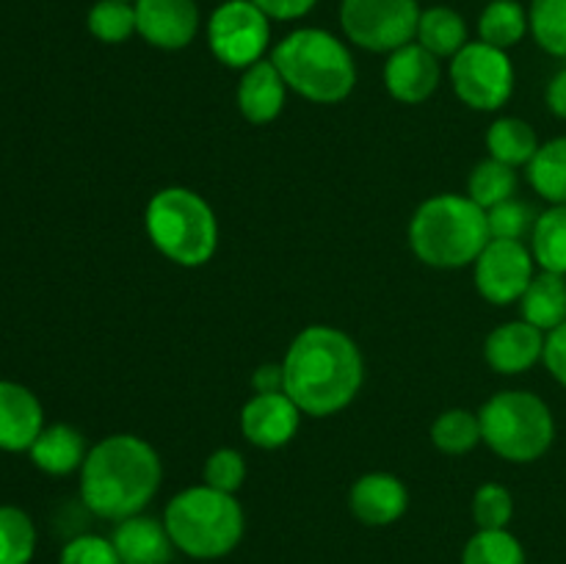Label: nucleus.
<instances>
[{
  "label": "nucleus",
  "mask_w": 566,
  "mask_h": 564,
  "mask_svg": "<svg viewBox=\"0 0 566 564\" xmlns=\"http://www.w3.org/2000/svg\"><path fill=\"white\" fill-rule=\"evenodd\" d=\"M144 221L158 252L186 269L205 265L219 247V221L213 208L191 188L171 186L155 194Z\"/></svg>",
  "instance_id": "6"
},
{
  "label": "nucleus",
  "mask_w": 566,
  "mask_h": 564,
  "mask_svg": "<svg viewBox=\"0 0 566 564\" xmlns=\"http://www.w3.org/2000/svg\"><path fill=\"white\" fill-rule=\"evenodd\" d=\"M409 492L401 479L390 473H368L352 487L348 506L365 525H390L407 512Z\"/></svg>",
  "instance_id": "17"
},
{
  "label": "nucleus",
  "mask_w": 566,
  "mask_h": 564,
  "mask_svg": "<svg viewBox=\"0 0 566 564\" xmlns=\"http://www.w3.org/2000/svg\"><path fill=\"white\" fill-rule=\"evenodd\" d=\"M285 393L313 418L340 412L363 387L365 365L357 343L335 326H307L285 354Z\"/></svg>",
  "instance_id": "1"
},
{
  "label": "nucleus",
  "mask_w": 566,
  "mask_h": 564,
  "mask_svg": "<svg viewBox=\"0 0 566 564\" xmlns=\"http://www.w3.org/2000/svg\"><path fill=\"white\" fill-rule=\"evenodd\" d=\"M481 440L509 462H536L556 437L551 407L536 393L503 390L481 407Z\"/></svg>",
  "instance_id": "7"
},
{
  "label": "nucleus",
  "mask_w": 566,
  "mask_h": 564,
  "mask_svg": "<svg viewBox=\"0 0 566 564\" xmlns=\"http://www.w3.org/2000/svg\"><path fill=\"white\" fill-rule=\"evenodd\" d=\"M127 3H136V0H127Z\"/></svg>",
  "instance_id": "41"
},
{
  "label": "nucleus",
  "mask_w": 566,
  "mask_h": 564,
  "mask_svg": "<svg viewBox=\"0 0 566 564\" xmlns=\"http://www.w3.org/2000/svg\"><path fill=\"white\" fill-rule=\"evenodd\" d=\"M164 468L158 451L136 435H114L86 453L81 468V498L103 520L142 514L158 492Z\"/></svg>",
  "instance_id": "2"
},
{
  "label": "nucleus",
  "mask_w": 566,
  "mask_h": 564,
  "mask_svg": "<svg viewBox=\"0 0 566 564\" xmlns=\"http://www.w3.org/2000/svg\"><path fill=\"white\" fill-rule=\"evenodd\" d=\"M468 191L475 205L490 210L517 194V171L495 158L481 160V164L473 169V175H470Z\"/></svg>",
  "instance_id": "27"
},
{
  "label": "nucleus",
  "mask_w": 566,
  "mask_h": 564,
  "mask_svg": "<svg viewBox=\"0 0 566 564\" xmlns=\"http://www.w3.org/2000/svg\"><path fill=\"white\" fill-rule=\"evenodd\" d=\"M528 33V14L517 0H492L479 17L481 42L509 50Z\"/></svg>",
  "instance_id": "26"
},
{
  "label": "nucleus",
  "mask_w": 566,
  "mask_h": 564,
  "mask_svg": "<svg viewBox=\"0 0 566 564\" xmlns=\"http://www.w3.org/2000/svg\"><path fill=\"white\" fill-rule=\"evenodd\" d=\"M28 451H31V462L50 476H66L83 468L88 453L81 431L66 424L44 426Z\"/></svg>",
  "instance_id": "20"
},
{
  "label": "nucleus",
  "mask_w": 566,
  "mask_h": 564,
  "mask_svg": "<svg viewBox=\"0 0 566 564\" xmlns=\"http://www.w3.org/2000/svg\"><path fill=\"white\" fill-rule=\"evenodd\" d=\"M199 31L197 0H136V33L160 50H182Z\"/></svg>",
  "instance_id": "12"
},
{
  "label": "nucleus",
  "mask_w": 566,
  "mask_h": 564,
  "mask_svg": "<svg viewBox=\"0 0 566 564\" xmlns=\"http://www.w3.org/2000/svg\"><path fill=\"white\" fill-rule=\"evenodd\" d=\"M545 341L547 335L539 326L528 324L525 318L509 321V324H501L497 330L490 332L484 357L497 374H523V370L534 368L545 357Z\"/></svg>",
  "instance_id": "15"
},
{
  "label": "nucleus",
  "mask_w": 566,
  "mask_h": 564,
  "mask_svg": "<svg viewBox=\"0 0 566 564\" xmlns=\"http://www.w3.org/2000/svg\"><path fill=\"white\" fill-rule=\"evenodd\" d=\"M302 409L296 407L285 390L282 393H254L241 409V431L252 446L282 448L298 431Z\"/></svg>",
  "instance_id": "13"
},
{
  "label": "nucleus",
  "mask_w": 566,
  "mask_h": 564,
  "mask_svg": "<svg viewBox=\"0 0 566 564\" xmlns=\"http://www.w3.org/2000/svg\"><path fill=\"white\" fill-rule=\"evenodd\" d=\"M481 420L470 409H448L431 426V442L446 453H468L479 446Z\"/></svg>",
  "instance_id": "30"
},
{
  "label": "nucleus",
  "mask_w": 566,
  "mask_h": 564,
  "mask_svg": "<svg viewBox=\"0 0 566 564\" xmlns=\"http://www.w3.org/2000/svg\"><path fill=\"white\" fill-rule=\"evenodd\" d=\"M531 254L542 271L566 276V205H553L551 210L536 216Z\"/></svg>",
  "instance_id": "24"
},
{
  "label": "nucleus",
  "mask_w": 566,
  "mask_h": 564,
  "mask_svg": "<svg viewBox=\"0 0 566 564\" xmlns=\"http://www.w3.org/2000/svg\"><path fill=\"white\" fill-rule=\"evenodd\" d=\"M94 39L105 44H119L136 33V3L127 0H97L86 17Z\"/></svg>",
  "instance_id": "29"
},
{
  "label": "nucleus",
  "mask_w": 566,
  "mask_h": 564,
  "mask_svg": "<svg viewBox=\"0 0 566 564\" xmlns=\"http://www.w3.org/2000/svg\"><path fill=\"white\" fill-rule=\"evenodd\" d=\"M418 0H343V33L370 53H392L415 42L420 22Z\"/></svg>",
  "instance_id": "8"
},
{
  "label": "nucleus",
  "mask_w": 566,
  "mask_h": 564,
  "mask_svg": "<svg viewBox=\"0 0 566 564\" xmlns=\"http://www.w3.org/2000/svg\"><path fill=\"white\" fill-rule=\"evenodd\" d=\"M534 254L523 241L490 238L475 260V288L492 304H512L523 299L534 280Z\"/></svg>",
  "instance_id": "11"
},
{
  "label": "nucleus",
  "mask_w": 566,
  "mask_h": 564,
  "mask_svg": "<svg viewBox=\"0 0 566 564\" xmlns=\"http://www.w3.org/2000/svg\"><path fill=\"white\" fill-rule=\"evenodd\" d=\"M536 213L531 205L520 202L517 197L506 199V202L495 205L486 210V227H490V238H506V241H523L528 232H534Z\"/></svg>",
  "instance_id": "33"
},
{
  "label": "nucleus",
  "mask_w": 566,
  "mask_h": 564,
  "mask_svg": "<svg viewBox=\"0 0 566 564\" xmlns=\"http://www.w3.org/2000/svg\"><path fill=\"white\" fill-rule=\"evenodd\" d=\"M282 81L313 103H340L357 83L352 53L335 33L324 28H298L287 33L271 53Z\"/></svg>",
  "instance_id": "4"
},
{
  "label": "nucleus",
  "mask_w": 566,
  "mask_h": 564,
  "mask_svg": "<svg viewBox=\"0 0 566 564\" xmlns=\"http://www.w3.org/2000/svg\"><path fill=\"white\" fill-rule=\"evenodd\" d=\"M440 59L418 42L392 50L385 64V86L401 103H423L440 86Z\"/></svg>",
  "instance_id": "14"
},
{
  "label": "nucleus",
  "mask_w": 566,
  "mask_h": 564,
  "mask_svg": "<svg viewBox=\"0 0 566 564\" xmlns=\"http://www.w3.org/2000/svg\"><path fill=\"white\" fill-rule=\"evenodd\" d=\"M243 479H247V462H243L235 448H219L205 462V484L213 487V490L235 495V490H241Z\"/></svg>",
  "instance_id": "35"
},
{
  "label": "nucleus",
  "mask_w": 566,
  "mask_h": 564,
  "mask_svg": "<svg viewBox=\"0 0 566 564\" xmlns=\"http://www.w3.org/2000/svg\"><path fill=\"white\" fill-rule=\"evenodd\" d=\"M514 514L512 492L501 484H484L475 490L473 518L479 531H501L506 529Z\"/></svg>",
  "instance_id": "34"
},
{
  "label": "nucleus",
  "mask_w": 566,
  "mask_h": 564,
  "mask_svg": "<svg viewBox=\"0 0 566 564\" xmlns=\"http://www.w3.org/2000/svg\"><path fill=\"white\" fill-rule=\"evenodd\" d=\"M285 88L287 83L282 81L280 70L271 59L243 70L241 86H238V108H241L243 119H249L252 125L274 122L285 105Z\"/></svg>",
  "instance_id": "19"
},
{
  "label": "nucleus",
  "mask_w": 566,
  "mask_h": 564,
  "mask_svg": "<svg viewBox=\"0 0 566 564\" xmlns=\"http://www.w3.org/2000/svg\"><path fill=\"white\" fill-rule=\"evenodd\" d=\"M111 542H114L122 564H169L171 547H175L166 523L147 518V514L119 520Z\"/></svg>",
  "instance_id": "18"
},
{
  "label": "nucleus",
  "mask_w": 566,
  "mask_h": 564,
  "mask_svg": "<svg viewBox=\"0 0 566 564\" xmlns=\"http://www.w3.org/2000/svg\"><path fill=\"white\" fill-rule=\"evenodd\" d=\"M545 100H547V108L553 111V116L566 119V66L562 72H556V75H553Z\"/></svg>",
  "instance_id": "40"
},
{
  "label": "nucleus",
  "mask_w": 566,
  "mask_h": 564,
  "mask_svg": "<svg viewBox=\"0 0 566 564\" xmlns=\"http://www.w3.org/2000/svg\"><path fill=\"white\" fill-rule=\"evenodd\" d=\"M271 20L252 0H227L210 14V53L232 70H249L269 50Z\"/></svg>",
  "instance_id": "10"
},
{
  "label": "nucleus",
  "mask_w": 566,
  "mask_h": 564,
  "mask_svg": "<svg viewBox=\"0 0 566 564\" xmlns=\"http://www.w3.org/2000/svg\"><path fill=\"white\" fill-rule=\"evenodd\" d=\"M486 243V210L459 194L426 199L409 221V247L431 269H462L475 263Z\"/></svg>",
  "instance_id": "3"
},
{
  "label": "nucleus",
  "mask_w": 566,
  "mask_h": 564,
  "mask_svg": "<svg viewBox=\"0 0 566 564\" xmlns=\"http://www.w3.org/2000/svg\"><path fill=\"white\" fill-rule=\"evenodd\" d=\"M254 393H282L285 390V370L282 365H260L252 376Z\"/></svg>",
  "instance_id": "39"
},
{
  "label": "nucleus",
  "mask_w": 566,
  "mask_h": 564,
  "mask_svg": "<svg viewBox=\"0 0 566 564\" xmlns=\"http://www.w3.org/2000/svg\"><path fill=\"white\" fill-rule=\"evenodd\" d=\"M166 531L177 551L191 558H221L243 536V509L230 492L213 487H188L164 512Z\"/></svg>",
  "instance_id": "5"
},
{
  "label": "nucleus",
  "mask_w": 566,
  "mask_h": 564,
  "mask_svg": "<svg viewBox=\"0 0 566 564\" xmlns=\"http://www.w3.org/2000/svg\"><path fill=\"white\" fill-rule=\"evenodd\" d=\"M252 3L260 6L269 20L291 22V20H298V17L310 14L318 0H252Z\"/></svg>",
  "instance_id": "38"
},
{
  "label": "nucleus",
  "mask_w": 566,
  "mask_h": 564,
  "mask_svg": "<svg viewBox=\"0 0 566 564\" xmlns=\"http://www.w3.org/2000/svg\"><path fill=\"white\" fill-rule=\"evenodd\" d=\"M457 97L473 111H497L514 92V66L506 50L486 42H468L451 61Z\"/></svg>",
  "instance_id": "9"
},
{
  "label": "nucleus",
  "mask_w": 566,
  "mask_h": 564,
  "mask_svg": "<svg viewBox=\"0 0 566 564\" xmlns=\"http://www.w3.org/2000/svg\"><path fill=\"white\" fill-rule=\"evenodd\" d=\"M486 147H490L492 158L517 169V166L531 164L539 149V138L528 122L517 119V116H501L492 122L490 133H486Z\"/></svg>",
  "instance_id": "23"
},
{
  "label": "nucleus",
  "mask_w": 566,
  "mask_h": 564,
  "mask_svg": "<svg viewBox=\"0 0 566 564\" xmlns=\"http://www.w3.org/2000/svg\"><path fill=\"white\" fill-rule=\"evenodd\" d=\"M528 180L542 199L566 205V136L539 144L528 164Z\"/></svg>",
  "instance_id": "25"
},
{
  "label": "nucleus",
  "mask_w": 566,
  "mask_h": 564,
  "mask_svg": "<svg viewBox=\"0 0 566 564\" xmlns=\"http://www.w3.org/2000/svg\"><path fill=\"white\" fill-rule=\"evenodd\" d=\"M418 44H423L437 59H453L468 44V25L451 6H431L420 14Z\"/></svg>",
  "instance_id": "22"
},
{
  "label": "nucleus",
  "mask_w": 566,
  "mask_h": 564,
  "mask_svg": "<svg viewBox=\"0 0 566 564\" xmlns=\"http://www.w3.org/2000/svg\"><path fill=\"white\" fill-rule=\"evenodd\" d=\"M59 564H122V558L111 540L97 534H83L66 542Z\"/></svg>",
  "instance_id": "36"
},
{
  "label": "nucleus",
  "mask_w": 566,
  "mask_h": 564,
  "mask_svg": "<svg viewBox=\"0 0 566 564\" xmlns=\"http://www.w3.org/2000/svg\"><path fill=\"white\" fill-rule=\"evenodd\" d=\"M36 551L33 520L17 506H0V564H31Z\"/></svg>",
  "instance_id": "28"
},
{
  "label": "nucleus",
  "mask_w": 566,
  "mask_h": 564,
  "mask_svg": "<svg viewBox=\"0 0 566 564\" xmlns=\"http://www.w3.org/2000/svg\"><path fill=\"white\" fill-rule=\"evenodd\" d=\"M542 359H545L553 379H556L562 387H566V321L562 326H556L553 332H547L545 357Z\"/></svg>",
  "instance_id": "37"
},
{
  "label": "nucleus",
  "mask_w": 566,
  "mask_h": 564,
  "mask_svg": "<svg viewBox=\"0 0 566 564\" xmlns=\"http://www.w3.org/2000/svg\"><path fill=\"white\" fill-rule=\"evenodd\" d=\"M462 564H525V551L506 529L479 531L464 547Z\"/></svg>",
  "instance_id": "32"
},
{
  "label": "nucleus",
  "mask_w": 566,
  "mask_h": 564,
  "mask_svg": "<svg viewBox=\"0 0 566 564\" xmlns=\"http://www.w3.org/2000/svg\"><path fill=\"white\" fill-rule=\"evenodd\" d=\"M42 429L39 398L17 382L0 379V451H28Z\"/></svg>",
  "instance_id": "16"
},
{
  "label": "nucleus",
  "mask_w": 566,
  "mask_h": 564,
  "mask_svg": "<svg viewBox=\"0 0 566 564\" xmlns=\"http://www.w3.org/2000/svg\"><path fill=\"white\" fill-rule=\"evenodd\" d=\"M528 28L545 53L566 59V0H531Z\"/></svg>",
  "instance_id": "31"
},
{
  "label": "nucleus",
  "mask_w": 566,
  "mask_h": 564,
  "mask_svg": "<svg viewBox=\"0 0 566 564\" xmlns=\"http://www.w3.org/2000/svg\"><path fill=\"white\" fill-rule=\"evenodd\" d=\"M520 310H523V318L539 326L545 335L562 326L566 321V276L553 274V271L536 274L520 299Z\"/></svg>",
  "instance_id": "21"
}]
</instances>
